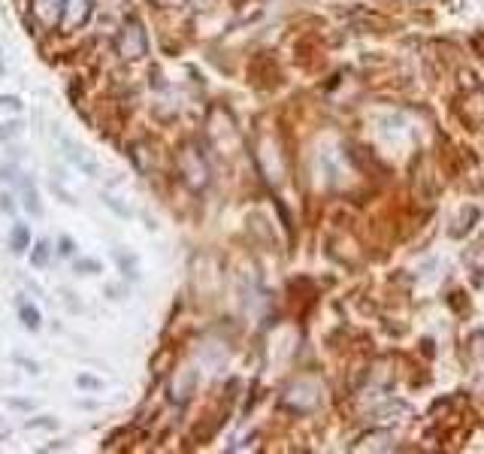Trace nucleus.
I'll return each instance as SVG.
<instances>
[{
	"label": "nucleus",
	"instance_id": "nucleus-14",
	"mask_svg": "<svg viewBox=\"0 0 484 454\" xmlns=\"http://www.w3.org/2000/svg\"><path fill=\"white\" fill-rule=\"evenodd\" d=\"M76 382H79V388H100V379H94V376H79Z\"/></svg>",
	"mask_w": 484,
	"mask_h": 454
},
{
	"label": "nucleus",
	"instance_id": "nucleus-8",
	"mask_svg": "<svg viewBox=\"0 0 484 454\" xmlns=\"http://www.w3.org/2000/svg\"><path fill=\"white\" fill-rule=\"evenodd\" d=\"M194 385H197V372H194V370L179 372V376L173 379V400L185 403V400L191 397V393H194Z\"/></svg>",
	"mask_w": 484,
	"mask_h": 454
},
{
	"label": "nucleus",
	"instance_id": "nucleus-1",
	"mask_svg": "<svg viewBox=\"0 0 484 454\" xmlns=\"http://www.w3.org/2000/svg\"><path fill=\"white\" fill-rule=\"evenodd\" d=\"M176 170L191 191H203L209 185V164L197 143H185L176 151Z\"/></svg>",
	"mask_w": 484,
	"mask_h": 454
},
{
	"label": "nucleus",
	"instance_id": "nucleus-7",
	"mask_svg": "<svg viewBox=\"0 0 484 454\" xmlns=\"http://www.w3.org/2000/svg\"><path fill=\"white\" fill-rule=\"evenodd\" d=\"M88 18H91V0H67V13H64L67 27H82Z\"/></svg>",
	"mask_w": 484,
	"mask_h": 454
},
{
	"label": "nucleus",
	"instance_id": "nucleus-11",
	"mask_svg": "<svg viewBox=\"0 0 484 454\" xmlns=\"http://www.w3.org/2000/svg\"><path fill=\"white\" fill-rule=\"evenodd\" d=\"M49 258H52V246H49V239H39L34 246V251H30V264L37 270H43L49 264Z\"/></svg>",
	"mask_w": 484,
	"mask_h": 454
},
{
	"label": "nucleus",
	"instance_id": "nucleus-21",
	"mask_svg": "<svg viewBox=\"0 0 484 454\" xmlns=\"http://www.w3.org/2000/svg\"><path fill=\"white\" fill-rule=\"evenodd\" d=\"M9 406L13 409H30V403L27 400H9Z\"/></svg>",
	"mask_w": 484,
	"mask_h": 454
},
{
	"label": "nucleus",
	"instance_id": "nucleus-20",
	"mask_svg": "<svg viewBox=\"0 0 484 454\" xmlns=\"http://www.w3.org/2000/svg\"><path fill=\"white\" fill-rule=\"evenodd\" d=\"M76 270H100V264H94V260H79Z\"/></svg>",
	"mask_w": 484,
	"mask_h": 454
},
{
	"label": "nucleus",
	"instance_id": "nucleus-17",
	"mask_svg": "<svg viewBox=\"0 0 484 454\" xmlns=\"http://www.w3.org/2000/svg\"><path fill=\"white\" fill-rule=\"evenodd\" d=\"M0 106H6V109H22V100H18V97H0Z\"/></svg>",
	"mask_w": 484,
	"mask_h": 454
},
{
	"label": "nucleus",
	"instance_id": "nucleus-10",
	"mask_svg": "<svg viewBox=\"0 0 484 454\" xmlns=\"http://www.w3.org/2000/svg\"><path fill=\"white\" fill-rule=\"evenodd\" d=\"M22 203L25 209L30 212V215H43V206H39V197H37V188H34V182L30 179H22Z\"/></svg>",
	"mask_w": 484,
	"mask_h": 454
},
{
	"label": "nucleus",
	"instance_id": "nucleus-12",
	"mask_svg": "<svg viewBox=\"0 0 484 454\" xmlns=\"http://www.w3.org/2000/svg\"><path fill=\"white\" fill-rule=\"evenodd\" d=\"M18 318H22V324L27 330H39V309L34 303H22V306H18Z\"/></svg>",
	"mask_w": 484,
	"mask_h": 454
},
{
	"label": "nucleus",
	"instance_id": "nucleus-4",
	"mask_svg": "<svg viewBox=\"0 0 484 454\" xmlns=\"http://www.w3.org/2000/svg\"><path fill=\"white\" fill-rule=\"evenodd\" d=\"M255 158H257V167H260V173H264V179L269 182V185H281V179H285V158H281L276 139L272 137L260 139Z\"/></svg>",
	"mask_w": 484,
	"mask_h": 454
},
{
	"label": "nucleus",
	"instance_id": "nucleus-18",
	"mask_svg": "<svg viewBox=\"0 0 484 454\" xmlns=\"http://www.w3.org/2000/svg\"><path fill=\"white\" fill-rule=\"evenodd\" d=\"M73 248H76V246H73V242H70L67 237L60 239V255H73Z\"/></svg>",
	"mask_w": 484,
	"mask_h": 454
},
{
	"label": "nucleus",
	"instance_id": "nucleus-16",
	"mask_svg": "<svg viewBox=\"0 0 484 454\" xmlns=\"http://www.w3.org/2000/svg\"><path fill=\"white\" fill-rule=\"evenodd\" d=\"M188 4L194 6V9H203V13H206V9H212V6L218 4V0H188Z\"/></svg>",
	"mask_w": 484,
	"mask_h": 454
},
{
	"label": "nucleus",
	"instance_id": "nucleus-15",
	"mask_svg": "<svg viewBox=\"0 0 484 454\" xmlns=\"http://www.w3.org/2000/svg\"><path fill=\"white\" fill-rule=\"evenodd\" d=\"M25 427H55V418H37V421H27Z\"/></svg>",
	"mask_w": 484,
	"mask_h": 454
},
{
	"label": "nucleus",
	"instance_id": "nucleus-3",
	"mask_svg": "<svg viewBox=\"0 0 484 454\" xmlns=\"http://www.w3.org/2000/svg\"><path fill=\"white\" fill-rule=\"evenodd\" d=\"M206 134H209L212 146H215L221 155H230V151L239 146V130L234 125V118H230V113H227V109H221V106H215L209 113Z\"/></svg>",
	"mask_w": 484,
	"mask_h": 454
},
{
	"label": "nucleus",
	"instance_id": "nucleus-9",
	"mask_svg": "<svg viewBox=\"0 0 484 454\" xmlns=\"http://www.w3.org/2000/svg\"><path fill=\"white\" fill-rule=\"evenodd\" d=\"M27 246H30V227L15 225L13 234H9V248H13V255H25Z\"/></svg>",
	"mask_w": 484,
	"mask_h": 454
},
{
	"label": "nucleus",
	"instance_id": "nucleus-5",
	"mask_svg": "<svg viewBox=\"0 0 484 454\" xmlns=\"http://www.w3.org/2000/svg\"><path fill=\"white\" fill-rule=\"evenodd\" d=\"M321 403V382L318 379H297L285 393V406L294 412H312Z\"/></svg>",
	"mask_w": 484,
	"mask_h": 454
},
{
	"label": "nucleus",
	"instance_id": "nucleus-2",
	"mask_svg": "<svg viewBox=\"0 0 484 454\" xmlns=\"http://www.w3.org/2000/svg\"><path fill=\"white\" fill-rule=\"evenodd\" d=\"M115 52L121 61H139L148 55V37H146V27L139 18L130 15L125 25H121L118 37H115Z\"/></svg>",
	"mask_w": 484,
	"mask_h": 454
},
{
	"label": "nucleus",
	"instance_id": "nucleus-6",
	"mask_svg": "<svg viewBox=\"0 0 484 454\" xmlns=\"http://www.w3.org/2000/svg\"><path fill=\"white\" fill-rule=\"evenodd\" d=\"M64 13H67V0H30V15L46 30L64 25Z\"/></svg>",
	"mask_w": 484,
	"mask_h": 454
},
{
	"label": "nucleus",
	"instance_id": "nucleus-19",
	"mask_svg": "<svg viewBox=\"0 0 484 454\" xmlns=\"http://www.w3.org/2000/svg\"><path fill=\"white\" fill-rule=\"evenodd\" d=\"M0 206H4V212H13V209H15V206H13V197H9V194L0 197Z\"/></svg>",
	"mask_w": 484,
	"mask_h": 454
},
{
	"label": "nucleus",
	"instance_id": "nucleus-13",
	"mask_svg": "<svg viewBox=\"0 0 484 454\" xmlns=\"http://www.w3.org/2000/svg\"><path fill=\"white\" fill-rule=\"evenodd\" d=\"M466 264H469L472 270L484 272V239H478L476 246H472V248L466 251Z\"/></svg>",
	"mask_w": 484,
	"mask_h": 454
}]
</instances>
